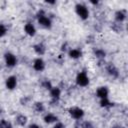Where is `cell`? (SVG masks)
<instances>
[{
	"instance_id": "cell-1",
	"label": "cell",
	"mask_w": 128,
	"mask_h": 128,
	"mask_svg": "<svg viewBox=\"0 0 128 128\" xmlns=\"http://www.w3.org/2000/svg\"><path fill=\"white\" fill-rule=\"evenodd\" d=\"M36 17H37V22L41 27H43L45 29H50L52 27L51 19L45 14V12L43 10H39L37 15H36Z\"/></svg>"
},
{
	"instance_id": "cell-2",
	"label": "cell",
	"mask_w": 128,
	"mask_h": 128,
	"mask_svg": "<svg viewBox=\"0 0 128 128\" xmlns=\"http://www.w3.org/2000/svg\"><path fill=\"white\" fill-rule=\"evenodd\" d=\"M75 12L77 16L82 20H87L89 17V9L87 8L86 5L82 3H78L75 5Z\"/></svg>"
},
{
	"instance_id": "cell-3",
	"label": "cell",
	"mask_w": 128,
	"mask_h": 128,
	"mask_svg": "<svg viewBox=\"0 0 128 128\" xmlns=\"http://www.w3.org/2000/svg\"><path fill=\"white\" fill-rule=\"evenodd\" d=\"M75 81H76V84L80 87H86L88 86L90 80H89V77L87 75V73L85 71H81L79 72L77 75H76V78H75Z\"/></svg>"
},
{
	"instance_id": "cell-4",
	"label": "cell",
	"mask_w": 128,
	"mask_h": 128,
	"mask_svg": "<svg viewBox=\"0 0 128 128\" xmlns=\"http://www.w3.org/2000/svg\"><path fill=\"white\" fill-rule=\"evenodd\" d=\"M68 112H69L70 117L75 119L76 121H80L84 117V114H85L84 110L80 107H71V108H69Z\"/></svg>"
},
{
	"instance_id": "cell-5",
	"label": "cell",
	"mask_w": 128,
	"mask_h": 128,
	"mask_svg": "<svg viewBox=\"0 0 128 128\" xmlns=\"http://www.w3.org/2000/svg\"><path fill=\"white\" fill-rule=\"evenodd\" d=\"M4 61H5L6 66L9 67V68H13V67H15L16 64H17V58H16V56H15L13 53H11V52H6V53L4 54Z\"/></svg>"
},
{
	"instance_id": "cell-6",
	"label": "cell",
	"mask_w": 128,
	"mask_h": 128,
	"mask_svg": "<svg viewBox=\"0 0 128 128\" xmlns=\"http://www.w3.org/2000/svg\"><path fill=\"white\" fill-rule=\"evenodd\" d=\"M49 92H50V97L52 99V103H57L61 97V89L59 87L53 86Z\"/></svg>"
},
{
	"instance_id": "cell-7",
	"label": "cell",
	"mask_w": 128,
	"mask_h": 128,
	"mask_svg": "<svg viewBox=\"0 0 128 128\" xmlns=\"http://www.w3.org/2000/svg\"><path fill=\"white\" fill-rule=\"evenodd\" d=\"M17 83H18L17 82V77L13 76V75L7 77L6 80H5V86L8 90H14L17 86Z\"/></svg>"
},
{
	"instance_id": "cell-8",
	"label": "cell",
	"mask_w": 128,
	"mask_h": 128,
	"mask_svg": "<svg viewBox=\"0 0 128 128\" xmlns=\"http://www.w3.org/2000/svg\"><path fill=\"white\" fill-rule=\"evenodd\" d=\"M45 66H46L45 61H44L41 57H38V58H36V59L33 61V69H34L35 71H37V72L43 71V70L45 69Z\"/></svg>"
},
{
	"instance_id": "cell-9",
	"label": "cell",
	"mask_w": 128,
	"mask_h": 128,
	"mask_svg": "<svg viewBox=\"0 0 128 128\" xmlns=\"http://www.w3.org/2000/svg\"><path fill=\"white\" fill-rule=\"evenodd\" d=\"M109 95V89L107 86H100L97 88L96 90V96L99 99H104V98H108Z\"/></svg>"
},
{
	"instance_id": "cell-10",
	"label": "cell",
	"mask_w": 128,
	"mask_h": 128,
	"mask_svg": "<svg viewBox=\"0 0 128 128\" xmlns=\"http://www.w3.org/2000/svg\"><path fill=\"white\" fill-rule=\"evenodd\" d=\"M106 71H107L108 75L111 76L112 78H117L119 76V71H118L117 67L113 63H109L106 66Z\"/></svg>"
},
{
	"instance_id": "cell-11",
	"label": "cell",
	"mask_w": 128,
	"mask_h": 128,
	"mask_svg": "<svg viewBox=\"0 0 128 128\" xmlns=\"http://www.w3.org/2000/svg\"><path fill=\"white\" fill-rule=\"evenodd\" d=\"M127 17V11L124 10V9H120V10H117L115 12V20L117 23H122L123 21H125Z\"/></svg>"
},
{
	"instance_id": "cell-12",
	"label": "cell",
	"mask_w": 128,
	"mask_h": 128,
	"mask_svg": "<svg viewBox=\"0 0 128 128\" xmlns=\"http://www.w3.org/2000/svg\"><path fill=\"white\" fill-rule=\"evenodd\" d=\"M24 31L30 37H33V36L36 35V28L31 22H28V23H26L24 25Z\"/></svg>"
},
{
	"instance_id": "cell-13",
	"label": "cell",
	"mask_w": 128,
	"mask_h": 128,
	"mask_svg": "<svg viewBox=\"0 0 128 128\" xmlns=\"http://www.w3.org/2000/svg\"><path fill=\"white\" fill-rule=\"evenodd\" d=\"M82 51L79 48H71L68 50V56L71 59H79L82 57Z\"/></svg>"
},
{
	"instance_id": "cell-14",
	"label": "cell",
	"mask_w": 128,
	"mask_h": 128,
	"mask_svg": "<svg viewBox=\"0 0 128 128\" xmlns=\"http://www.w3.org/2000/svg\"><path fill=\"white\" fill-rule=\"evenodd\" d=\"M43 120H44V122H45L46 124L56 123V122L58 121V116H57V115H55L54 113H51V112H49V113H46V114L44 115V117H43Z\"/></svg>"
},
{
	"instance_id": "cell-15",
	"label": "cell",
	"mask_w": 128,
	"mask_h": 128,
	"mask_svg": "<svg viewBox=\"0 0 128 128\" xmlns=\"http://www.w3.org/2000/svg\"><path fill=\"white\" fill-rule=\"evenodd\" d=\"M33 50L38 56H42L46 52V47L43 43H37V44L33 45Z\"/></svg>"
},
{
	"instance_id": "cell-16",
	"label": "cell",
	"mask_w": 128,
	"mask_h": 128,
	"mask_svg": "<svg viewBox=\"0 0 128 128\" xmlns=\"http://www.w3.org/2000/svg\"><path fill=\"white\" fill-rule=\"evenodd\" d=\"M27 116H25V115H23V114H19V115H17L16 117H15V123L18 125V126H21V127H23V126H25L26 125V123H27Z\"/></svg>"
},
{
	"instance_id": "cell-17",
	"label": "cell",
	"mask_w": 128,
	"mask_h": 128,
	"mask_svg": "<svg viewBox=\"0 0 128 128\" xmlns=\"http://www.w3.org/2000/svg\"><path fill=\"white\" fill-rule=\"evenodd\" d=\"M93 53H94V56L99 60H103L106 57V52L101 48H96Z\"/></svg>"
},
{
	"instance_id": "cell-18",
	"label": "cell",
	"mask_w": 128,
	"mask_h": 128,
	"mask_svg": "<svg viewBox=\"0 0 128 128\" xmlns=\"http://www.w3.org/2000/svg\"><path fill=\"white\" fill-rule=\"evenodd\" d=\"M33 108L36 113H43L45 111V106L42 102H35L33 105Z\"/></svg>"
},
{
	"instance_id": "cell-19",
	"label": "cell",
	"mask_w": 128,
	"mask_h": 128,
	"mask_svg": "<svg viewBox=\"0 0 128 128\" xmlns=\"http://www.w3.org/2000/svg\"><path fill=\"white\" fill-rule=\"evenodd\" d=\"M100 106L102 108H107V107H110L113 105V103L109 100V98H104V99H100V102H99Z\"/></svg>"
},
{
	"instance_id": "cell-20",
	"label": "cell",
	"mask_w": 128,
	"mask_h": 128,
	"mask_svg": "<svg viewBox=\"0 0 128 128\" xmlns=\"http://www.w3.org/2000/svg\"><path fill=\"white\" fill-rule=\"evenodd\" d=\"M79 128H94V125L91 121H82L80 123L79 121Z\"/></svg>"
},
{
	"instance_id": "cell-21",
	"label": "cell",
	"mask_w": 128,
	"mask_h": 128,
	"mask_svg": "<svg viewBox=\"0 0 128 128\" xmlns=\"http://www.w3.org/2000/svg\"><path fill=\"white\" fill-rule=\"evenodd\" d=\"M42 87L43 88H45L46 90H51V88L53 87V85H52V83H51V81H49V80H47V79H45V80H43L42 81Z\"/></svg>"
},
{
	"instance_id": "cell-22",
	"label": "cell",
	"mask_w": 128,
	"mask_h": 128,
	"mask_svg": "<svg viewBox=\"0 0 128 128\" xmlns=\"http://www.w3.org/2000/svg\"><path fill=\"white\" fill-rule=\"evenodd\" d=\"M7 34V27L4 24H0V38L4 37Z\"/></svg>"
},
{
	"instance_id": "cell-23",
	"label": "cell",
	"mask_w": 128,
	"mask_h": 128,
	"mask_svg": "<svg viewBox=\"0 0 128 128\" xmlns=\"http://www.w3.org/2000/svg\"><path fill=\"white\" fill-rule=\"evenodd\" d=\"M8 124H9V122L6 121L5 119H0V128H5Z\"/></svg>"
},
{
	"instance_id": "cell-24",
	"label": "cell",
	"mask_w": 128,
	"mask_h": 128,
	"mask_svg": "<svg viewBox=\"0 0 128 128\" xmlns=\"http://www.w3.org/2000/svg\"><path fill=\"white\" fill-rule=\"evenodd\" d=\"M53 128H65V125H64L62 122H59V121H57V122L54 124Z\"/></svg>"
},
{
	"instance_id": "cell-25",
	"label": "cell",
	"mask_w": 128,
	"mask_h": 128,
	"mask_svg": "<svg viewBox=\"0 0 128 128\" xmlns=\"http://www.w3.org/2000/svg\"><path fill=\"white\" fill-rule=\"evenodd\" d=\"M28 101H30V97H23V98L21 99V104H22V105H26V103H27Z\"/></svg>"
},
{
	"instance_id": "cell-26",
	"label": "cell",
	"mask_w": 128,
	"mask_h": 128,
	"mask_svg": "<svg viewBox=\"0 0 128 128\" xmlns=\"http://www.w3.org/2000/svg\"><path fill=\"white\" fill-rule=\"evenodd\" d=\"M69 49L67 48V43H65V44H62V46H61V51L62 52H65V51H68Z\"/></svg>"
},
{
	"instance_id": "cell-27",
	"label": "cell",
	"mask_w": 128,
	"mask_h": 128,
	"mask_svg": "<svg viewBox=\"0 0 128 128\" xmlns=\"http://www.w3.org/2000/svg\"><path fill=\"white\" fill-rule=\"evenodd\" d=\"M28 128H40V126L38 124H36V123H32V124H30L28 126Z\"/></svg>"
},
{
	"instance_id": "cell-28",
	"label": "cell",
	"mask_w": 128,
	"mask_h": 128,
	"mask_svg": "<svg viewBox=\"0 0 128 128\" xmlns=\"http://www.w3.org/2000/svg\"><path fill=\"white\" fill-rule=\"evenodd\" d=\"M111 128H125L124 126H121V125H115V126H112Z\"/></svg>"
},
{
	"instance_id": "cell-29",
	"label": "cell",
	"mask_w": 128,
	"mask_h": 128,
	"mask_svg": "<svg viewBox=\"0 0 128 128\" xmlns=\"http://www.w3.org/2000/svg\"><path fill=\"white\" fill-rule=\"evenodd\" d=\"M5 128H13V126H12V125H11V124L9 123V124H8V125H7V126H6Z\"/></svg>"
},
{
	"instance_id": "cell-30",
	"label": "cell",
	"mask_w": 128,
	"mask_h": 128,
	"mask_svg": "<svg viewBox=\"0 0 128 128\" xmlns=\"http://www.w3.org/2000/svg\"><path fill=\"white\" fill-rule=\"evenodd\" d=\"M0 111H1V109H0Z\"/></svg>"
}]
</instances>
